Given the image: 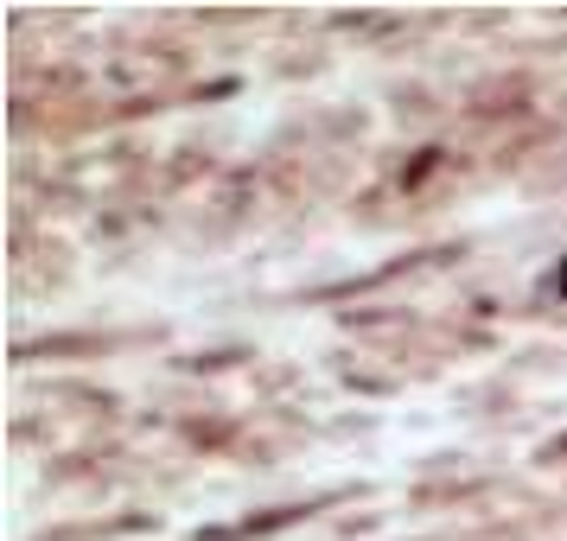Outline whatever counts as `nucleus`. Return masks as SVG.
<instances>
[{
  "instance_id": "1",
  "label": "nucleus",
  "mask_w": 567,
  "mask_h": 541,
  "mask_svg": "<svg viewBox=\"0 0 567 541\" xmlns=\"http://www.w3.org/2000/svg\"><path fill=\"white\" fill-rule=\"evenodd\" d=\"M561 446H567V439H561Z\"/></svg>"
}]
</instances>
